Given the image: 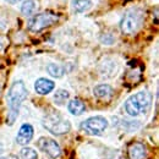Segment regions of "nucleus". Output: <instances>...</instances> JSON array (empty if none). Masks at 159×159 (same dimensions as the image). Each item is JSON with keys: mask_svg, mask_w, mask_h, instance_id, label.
<instances>
[{"mask_svg": "<svg viewBox=\"0 0 159 159\" xmlns=\"http://www.w3.org/2000/svg\"><path fill=\"white\" fill-rule=\"evenodd\" d=\"M55 21H58V16L49 12H42L32 17L28 22V30L32 32H39L45 27L53 25Z\"/></svg>", "mask_w": 159, "mask_h": 159, "instance_id": "6", "label": "nucleus"}, {"mask_svg": "<svg viewBox=\"0 0 159 159\" xmlns=\"http://www.w3.org/2000/svg\"><path fill=\"white\" fill-rule=\"evenodd\" d=\"M55 87V83L52 81V80H48V79H44V77H40L34 83V89L38 94H48L50 93Z\"/></svg>", "mask_w": 159, "mask_h": 159, "instance_id": "9", "label": "nucleus"}, {"mask_svg": "<svg viewBox=\"0 0 159 159\" xmlns=\"http://www.w3.org/2000/svg\"><path fill=\"white\" fill-rule=\"evenodd\" d=\"M93 93L100 99H107L113 94V88L109 84H98L97 87H94Z\"/></svg>", "mask_w": 159, "mask_h": 159, "instance_id": "11", "label": "nucleus"}, {"mask_svg": "<svg viewBox=\"0 0 159 159\" xmlns=\"http://www.w3.org/2000/svg\"><path fill=\"white\" fill-rule=\"evenodd\" d=\"M9 4H16V2H19V1H21V0H6Z\"/></svg>", "mask_w": 159, "mask_h": 159, "instance_id": "18", "label": "nucleus"}, {"mask_svg": "<svg viewBox=\"0 0 159 159\" xmlns=\"http://www.w3.org/2000/svg\"><path fill=\"white\" fill-rule=\"evenodd\" d=\"M43 126L45 130L54 135H62L70 131L71 124L67 119H65L58 111H53L50 114H47L42 120Z\"/></svg>", "mask_w": 159, "mask_h": 159, "instance_id": "3", "label": "nucleus"}, {"mask_svg": "<svg viewBox=\"0 0 159 159\" xmlns=\"http://www.w3.org/2000/svg\"><path fill=\"white\" fill-rule=\"evenodd\" d=\"M47 70H48V74L50 76L57 77V79H59V77H61L64 75V67L58 65V64H49Z\"/></svg>", "mask_w": 159, "mask_h": 159, "instance_id": "15", "label": "nucleus"}, {"mask_svg": "<svg viewBox=\"0 0 159 159\" xmlns=\"http://www.w3.org/2000/svg\"><path fill=\"white\" fill-rule=\"evenodd\" d=\"M129 158L144 159L146 158V147L142 143H134L129 147Z\"/></svg>", "mask_w": 159, "mask_h": 159, "instance_id": "10", "label": "nucleus"}, {"mask_svg": "<svg viewBox=\"0 0 159 159\" xmlns=\"http://www.w3.org/2000/svg\"><path fill=\"white\" fill-rule=\"evenodd\" d=\"M67 109H69V111H70L72 115L79 116V115H81V114H83V113H84L86 107H84L83 102H81L80 99H72L70 103H69Z\"/></svg>", "mask_w": 159, "mask_h": 159, "instance_id": "12", "label": "nucleus"}, {"mask_svg": "<svg viewBox=\"0 0 159 159\" xmlns=\"http://www.w3.org/2000/svg\"><path fill=\"white\" fill-rule=\"evenodd\" d=\"M92 7L91 0H72V9L76 12H84Z\"/></svg>", "mask_w": 159, "mask_h": 159, "instance_id": "13", "label": "nucleus"}, {"mask_svg": "<svg viewBox=\"0 0 159 159\" xmlns=\"http://www.w3.org/2000/svg\"><path fill=\"white\" fill-rule=\"evenodd\" d=\"M143 22V14L139 9H131L129 10L121 19L120 28L126 34H132L137 32L141 25Z\"/></svg>", "mask_w": 159, "mask_h": 159, "instance_id": "4", "label": "nucleus"}, {"mask_svg": "<svg viewBox=\"0 0 159 159\" xmlns=\"http://www.w3.org/2000/svg\"><path fill=\"white\" fill-rule=\"evenodd\" d=\"M0 159H15V158L10 156V157H1V158H0Z\"/></svg>", "mask_w": 159, "mask_h": 159, "instance_id": "19", "label": "nucleus"}, {"mask_svg": "<svg viewBox=\"0 0 159 159\" xmlns=\"http://www.w3.org/2000/svg\"><path fill=\"white\" fill-rule=\"evenodd\" d=\"M34 130L33 126L30 124H23L19 130V134L16 136V142L21 146H26L27 143H30V141L33 137Z\"/></svg>", "mask_w": 159, "mask_h": 159, "instance_id": "8", "label": "nucleus"}, {"mask_svg": "<svg viewBox=\"0 0 159 159\" xmlns=\"http://www.w3.org/2000/svg\"><path fill=\"white\" fill-rule=\"evenodd\" d=\"M21 158L22 159H38V154L37 152L33 149V148H30V147H25L22 148L20 152Z\"/></svg>", "mask_w": 159, "mask_h": 159, "instance_id": "17", "label": "nucleus"}, {"mask_svg": "<svg viewBox=\"0 0 159 159\" xmlns=\"http://www.w3.org/2000/svg\"><path fill=\"white\" fill-rule=\"evenodd\" d=\"M26 97H27V89H26L25 83L22 81H16L11 86V88L6 96V102H7V107H9V114H7L9 125H12L14 121L16 120L21 104L26 99Z\"/></svg>", "mask_w": 159, "mask_h": 159, "instance_id": "1", "label": "nucleus"}, {"mask_svg": "<svg viewBox=\"0 0 159 159\" xmlns=\"http://www.w3.org/2000/svg\"><path fill=\"white\" fill-rule=\"evenodd\" d=\"M152 104V96L147 91H141L131 96L125 102V110L131 116H137L146 113Z\"/></svg>", "mask_w": 159, "mask_h": 159, "instance_id": "2", "label": "nucleus"}, {"mask_svg": "<svg viewBox=\"0 0 159 159\" xmlns=\"http://www.w3.org/2000/svg\"><path fill=\"white\" fill-rule=\"evenodd\" d=\"M36 9H37V5H36L34 0H26V1H23L22 6H21V12L25 16H30L34 12Z\"/></svg>", "mask_w": 159, "mask_h": 159, "instance_id": "14", "label": "nucleus"}, {"mask_svg": "<svg viewBox=\"0 0 159 159\" xmlns=\"http://www.w3.org/2000/svg\"><path fill=\"white\" fill-rule=\"evenodd\" d=\"M37 146L40 151H43L52 158H59L60 157L61 149L55 139H50V137H40L37 142Z\"/></svg>", "mask_w": 159, "mask_h": 159, "instance_id": "7", "label": "nucleus"}, {"mask_svg": "<svg viewBox=\"0 0 159 159\" xmlns=\"http://www.w3.org/2000/svg\"><path fill=\"white\" fill-rule=\"evenodd\" d=\"M108 127V120L104 116H92L84 120L81 124V129L88 134V135H93V136H100L103 135V132L105 131V129Z\"/></svg>", "mask_w": 159, "mask_h": 159, "instance_id": "5", "label": "nucleus"}, {"mask_svg": "<svg viewBox=\"0 0 159 159\" xmlns=\"http://www.w3.org/2000/svg\"><path fill=\"white\" fill-rule=\"evenodd\" d=\"M69 97H70V94H69L67 91H65V89H58L55 92V94H54V102L58 105H62V104H65L66 100L69 99Z\"/></svg>", "mask_w": 159, "mask_h": 159, "instance_id": "16", "label": "nucleus"}]
</instances>
